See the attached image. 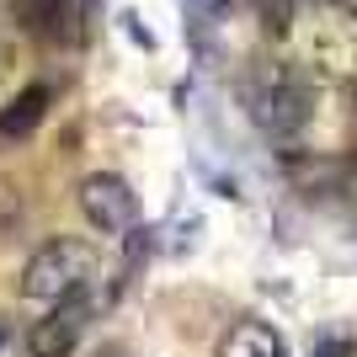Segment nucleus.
Returning a JSON list of instances; mask_svg holds the SVG:
<instances>
[{
  "mask_svg": "<svg viewBox=\"0 0 357 357\" xmlns=\"http://www.w3.org/2000/svg\"><path fill=\"white\" fill-rule=\"evenodd\" d=\"M16 16L22 27L38 32V38H54V43H75L86 32V0H16Z\"/></svg>",
  "mask_w": 357,
  "mask_h": 357,
  "instance_id": "5",
  "label": "nucleus"
},
{
  "mask_svg": "<svg viewBox=\"0 0 357 357\" xmlns=\"http://www.w3.org/2000/svg\"><path fill=\"white\" fill-rule=\"evenodd\" d=\"M91 272H96V251H91L86 240H48V245H38L27 261V272H22V294L38 298V304H64V298L86 294Z\"/></svg>",
  "mask_w": 357,
  "mask_h": 357,
  "instance_id": "1",
  "label": "nucleus"
},
{
  "mask_svg": "<svg viewBox=\"0 0 357 357\" xmlns=\"http://www.w3.org/2000/svg\"><path fill=\"white\" fill-rule=\"evenodd\" d=\"M0 342H6V336H0Z\"/></svg>",
  "mask_w": 357,
  "mask_h": 357,
  "instance_id": "9",
  "label": "nucleus"
},
{
  "mask_svg": "<svg viewBox=\"0 0 357 357\" xmlns=\"http://www.w3.org/2000/svg\"><path fill=\"white\" fill-rule=\"evenodd\" d=\"M310 59L331 75H352L357 70V22L352 16H326L310 27Z\"/></svg>",
  "mask_w": 357,
  "mask_h": 357,
  "instance_id": "6",
  "label": "nucleus"
},
{
  "mask_svg": "<svg viewBox=\"0 0 357 357\" xmlns=\"http://www.w3.org/2000/svg\"><path fill=\"white\" fill-rule=\"evenodd\" d=\"M80 213H86V224L102 229V235H128L139 224V197L123 176L96 171V176L80 181Z\"/></svg>",
  "mask_w": 357,
  "mask_h": 357,
  "instance_id": "3",
  "label": "nucleus"
},
{
  "mask_svg": "<svg viewBox=\"0 0 357 357\" xmlns=\"http://www.w3.org/2000/svg\"><path fill=\"white\" fill-rule=\"evenodd\" d=\"M245 102H251V118L261 123L272 139H294L298 128H304V118H310V91L298 86L288 70H267L245 91Z\"/></svg>",
  "mask_w": 357,
  "mask_h": 357,
  "instance_id": "2",
  "label": "nucleus"
},
{
  "mask_svg": "<svg viewBox=\"0 0 357 357\" xmlns=\"http://www.w3.org/2000/svg\"><path fill=\"white\" fill-rule=\"evenodd\" d=\"M43 112H48V86L22 91V96H16V102L6 107V112H0V134H6V139H11V134H16V139H22V134H32Z\"/></svg>",
  "mask_w": 357,
  "mask_h": 357,
  "instance_id": "8",
  "label": "nucleus"
},
{
  "mask_svg": "<svg viewBox=\"0 0 357 357\" xmlns=\"http://www.w3.org/2000/svg\"><path fill=\"white\" fill-rule=\"evenodd\" d=\"M91 294H75L64 298V304H54V310L32 326V357H70L75 347H80V336H86L91 326Z\"/></svg>",
  "mask_w": 357,
  "mask_h": 357,
  "instance_id": "4",
  "label": "nucleus"
},
{
  "mask_svg": "<svg viewBox=\"0 0 357 357\" xmlns=\"http://www.w3.org/2000/svg\"><path fill=\"white\" fill-rule=\"evenodd\" d=\"M219 357H288V347L267 320H240L219 342Z\"/></svg>",
  "mask_w": 357,
  "mask_h": 357,
  "instance_id": "7",
  "label": "nucleus"
}]
</instances>
